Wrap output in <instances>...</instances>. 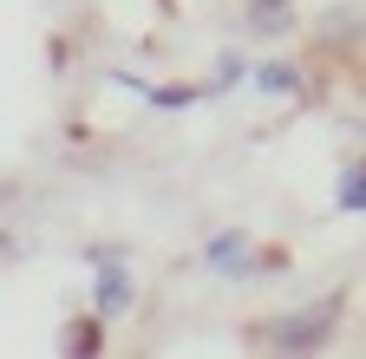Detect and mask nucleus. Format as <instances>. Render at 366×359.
<instances>
[{
  "mask_svg": "<svg viewBox=\"0 0 366 359\" xmlns=\"http://www.w3.org/2000/svg\"><path fill=\"white\" fill-rule=\"evenodd\" d=\"M334 313H340V300L301 307V313H288V320H274V327H268V346H282V353H307V346H320V340L334 333Z\"/></svg>",
  "mask_w": 366,
  "mask_h": 359,
  "instance_id": "obj_1",
  "label": "nucleus"
},
{
  "mask_svg": "<svg viewBox=\"0 0 366 359\" xmlns=\"http://www.w3.org/2000/svg\"><path fill=\"white\" fill-rule=\"evenodd\" d=\"M92 294H99V320H118V313L131 307V275H124L118 261H105L99 281H92Z\"/></svg>",
  "mask_w": 366,
  "mask_h": 359,
  "instance_id": "obj_2",
  "label": "nucleus"
},
{
  "mask_svg": "<svg viewBox=\"0 0 366 359\" xmlns=\"http://www.w3.org/2000/svg\"><path fill=\"white\" fill-rule=\"evenodd\" d=\"M209 268H222V275H249V236H216L209 242Z\"/></svg>",
  "mask_w": 366,
  "mask_h": 359,
  "instance_id": "obj_3",
  "label": "nucleus"
},
{
  "mask_svg": "<svg viewBox=\"0 0 366 359\" xmlns=\"http://www.w3.org/2000/svg\"><path fill=\"white\" fill-rule=\"evenodd\" d=\"M334 203H340L347 216H366V163H347V170H340V190H334Z\"/></svg>",
  "mask_w": 366,
  "mask_h": 359,
  "instance_id": "obj_4",
  "label": "nucleus"
},
{
  "mask_svg": "<svg viewBox=\"0 0 366 359\" xmlns=\"http://www.w3.org/2000/svg\"><path fill=\"white\" fill-rule=\"evenodd\" d=\"M255 85H262V92H282V98L301 92V79H295L288 66H255Z\"/></svg>",
  "mask_w": 366,
  "mask_h": 359,
  "instance_id": "obj_5",
  "label": "nucleus"
},
{
  "mask_svg": "<svg viewBox=\"0 0 366 359\" xmlns=\"http://www.w3.org/2000/svg\"><path fill=\"white\" fill-rule=\"evenodd\" d=\"M255 14H288V0H255Z\"/></svg>",
  "mask_w": 366,
  "mask_h": 359,
  "instance_id": "obj_6",
  "label": "nucleus"
}]
</instances>
